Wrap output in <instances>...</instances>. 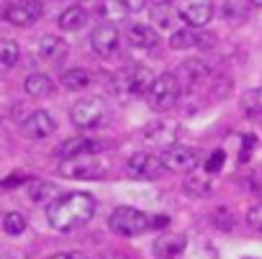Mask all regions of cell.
I'll use <instances>...</instances> for the list:
<instances>
[{
    "instance_id": "obj_1",
    "label": "cell",
    "mask_w": 262,
    "mask_h": 259,
    "mask_svg": "<svg viewBox=\"0 0 262 259\" xmlns=\"http://www.w3.org/2000/svg\"><path fill=\"white\" fill-rule=\"evenodd\" d=\"M95 208L98 203L90 193H67L47 208V221L54 231L70 233L82 228L95 216Z\"/></svg>"
},
{
    "instance_id": "obj_2",
    "label": "cell",
    "mask_w": 262,
    "mask_h": 259,
    "mask_svg": "<svg viewBox=\"0 0 262 259\" xmlns=\"http://www.w3.org/2000/svg\"><path fill=\"white\" fill-rule=\"evenodd\" d=\"M165 226H170V218L157 213H144V210H137L131 205H121L111 213L108 218V228L118 236H142L144 231H162Z\"/></svg>"
},
{
    "instance_id": "obj_3",
    "label": "cell",
    "mask_w": 262,
    "mask_h": 259,
    "mask_svg": "<svg viewBox=\"0 0 262 259\" xmlns=\"http://www.w3.org/2000/svg\"><path fill=\"white\" fill-rule=\"evenodd\" d=\"M70 118L82 131H95V128H103L111 121V108L100 95H88L70 108Z\"/></svg>"
},
{
    "instance_id": "obj_4",
    "label": "cell",
    "mask_w": 262,
    "mask_h": 259,
    "mask_svg": "<svg viewBox=\"0 0 262 259\" xmlns=\"http://www.w3.org/2000/svg\"><path fill=\"white\" fill-rule=\"evenodd\" d=\"M155 82V75L142 67V64H131V67H123L116 72L113 77V90L118 92V98H139V95H147L149 87Z\"/></svg>"
},
{
    "instance_id": "obj_5",
    "label": "cell",
    "mask_w": 262,
    "mask_h": 259,
    "mask_svg": "<svg viewBox=\"0 0 262 259\" xmlns=\"http://www.w3.org/2000/svg\"><path fill=\"white\" fill-rule=\"evenodd\" d=\"M180 100V80L172 72H165L160 77H155L149 92H147V103L152 110H170L175 108Z\"/></svg>"
},
{
    "instance_id": "obj_6",
    "label": "cell",
    "mask_w": 262,
    "mask_h": 259,
    "mask_svg": "<svg viewBox=\"0 0 262 259\" xmlns=\"http://www.w3.org/2000/svg\"><path fill=\"white\" fill-rule=\"evenodd\" d=\"M162 172H165V162H162V157H157L152 152H137L126 162V175L139 182L157 180V177H162Z\"/></svg>"
},
{
    "instance_id": "obj_7",
    "label": "cell",
    "mask_w": 262,
    "mask_h": 259,
    "mask_svg": "<svg viewBox=\"0 0 262 259\" xmlns=\"http://www.w3.org/2000/svg\"><path fill=\"white\" fill-rule=\"evenodd\" d=\"M44 8L39 0H11L3 8V21H8L16 29H29L41 18Z\"/></svg>"
},
{
    "instance_id": "obj_8",
    "label": "cell",
    "mask_w": 262,
    "mask_h": 259,
    "mask_svg": "<svg viewBox=\"0 0 262 259\" xmlns=\"http://www.w3.org/2000/svg\"><path fill=\"white\" fill-rule=\"evenodd\" d=\"M142 139H144V144L167 152L180 139V126L175 121H155V123H149L144 131H142Z\"/></svg>"
},
{
    "instance_id": "obj_9",
    "label": "cell",
    "mask_w": 262,
    "mask_h": 259,
    "mask_svg": "<svg viewBox=\"0 0 262 259\" xmlns=\"http://www.w3.org/2000/svg\"><path fill=\"white\" fill-rule=\"evenodd\" d=\"M59 175L67 180H100V177H105V164L95 157L67 159L59 164Z\"/></svg>"
},
{
    "instance_id": "obj_10",
    "label": "cell",
    "mask_w": 262,
    "mask_h": 259,
    "mask_svg": "<svg viewBox=\"0 0 262 259\" xmlns=\"http://www.w3.org/2000/svg\"><path fill=\"white\" fill-rule=\"evenodd\" d=\"M162 162H165V170H170V172L193 175V170L201 164V152H198V149H193V147L175 144L172 149L162 152Z\"/></svg>"
},
{
    "instance_id": "obj_11",
    "label": "cell",
    "mask_w": 262,
    "mask_h": 259,
    "mask_svg": "<svg viewBox=\"0 0 262 259\" xmlns=\"http://www.w3.org/2000/svg\"><path fill=\"white\" fill-rule=\"evenodd\" d=\"M121 46V34L116 29V23H100L93 29L90 34V49L98 57H113Z\"/></svg>"
},
{
    "instance_id": "obj_12",
    "label": "cell",
    "mask_w": 262,
    "mask_h": 259,
    "mask_svg": "<svg viewBox=\"0 0 262 259\" xmlns=\"http://www.w3.org/2000/svg\"><path fill=\"white\" fill-rule=\"evenodd\" d=\"M170 46L172 49H213L216 36L203 29H178L170 36Z\"/></svg>"
},
{
    "instance_id": "obj_13",
    "label": "cell",
    "mask_w": 262,
    "mask_h": 259,
    "mask_svg": "<svg viewBox=\"0 0 262 259\" xmlns=\"http://www.w3.org/2000/svg\"><path fill=\"white\" fill-rule=\"evenodd\" d=\"M178 16L188 23V29H206L213 18V3L211 0H185Z\"/></svg>"
},
{
    "instance_id": "obj_14",
    "label": "cell",
    "mask_w": 262,
    "mask_h": 259,
    "mask_svg": "<svg viewBox=\"0 0 262 259\" xmlns=\"http://www.w3.org/2000/svg\"><path fill=\"white\" fill-rule=\"evenodd\" d=\"M105 144L98 142V139H88V136H77V139H67L59 149H57V157L62 162L67 159H80V157H95L98 152H103Z\"/></svg>"
},
{
    "instance_id": "obj_15",
    "label": "cell",
    "mask_w": 262,
    "mask_h": 259,
    "mask_svg": "<svg viewBox=\"0 0 262 259\" xmlns=\"http://www.w3.org/2000/svg\"><path fill=\"white\" fill-rule=\"evenodd\" d=\"M54 128H57V123H54V118H52L47 110H34V113H31L29 118H24V123H21L24 136H26V139H34V142H41V139L52 136Z\"/></svg>"
},
{
    "instance_id": "obj_16",
    "label": "cell",
    "mask_w": 262,
    "mask_h": 259,
    "mask_svg": "<svg viewBox=\"0 0 262 259\" xmlns=\"http://www.w3.org/2000/svg\"><path fill=\"white\" fill-rule=\"evenodd\" d=\"M126 41L134 46V49H142V52H149V49H157L162 44V36L147 26V23H134L126 29Z\"/></svg>"
},
{
    "instance_id": "obj_17",
    "label": "cell",
    "mask_w": 262,
    "mask_h": 259,
    "mask_svg": "<svg viewBox=\"0 0 262 259\" xmlns=\"http://www.w3.org/2000/svg\"><path fill=\"white\" fill-rule=\"evenodd\" d=\"M188 246V239L185 233H162L155 239L152 249H155V256L157 259H178Z\"/></svg>"
},
{
    "instance_id": "obj_18",
    "label": "cell",
    "mask_w": 262,
    "mask_h": 259,
    "mask_svg": "<svg viewBox=\"0 0 262 259\" xmlns=\"http://www.w3.org/2000/svg\"><path fill=\"white\" fill-rule=\"evenodd\" d=\"M67 52H70V46H67V41H64L62 36L47 34V36H41V41H39V57H41L44 62H49V64L64 62V59H67Z\"/></svg>"
},
{
    "instance_id": "obj_19",
    "label": "cell",
    "mask_w": 262,
    "mask_h": 259,
    "mask_svg": "<svg viewBox=\"0 0 262 259\" xmlns=\"http://www.w3.org/2000/svg\"><path fill=\"white\" fill-rule=\"evenodd\" d=\"M24 90L31 95V98H49L54 92V80L44 72H34L24 80Z\"/></svg>"
},
{
    "instance_id": "obj_20",
    "label": "cell",
    "mask_w": 262,
    "mask_h": 259,
    "mask_svg": "<svg viewBox=\"0 0 262 259\" xmlns=\"http://www.w3.org/2000/svg\"><path fill=\"white\" fill-rule=\"evenodd\" d=\"M88 11L85 8H80V6H70L67 11H62L59 13V29L62 31H80V29H85V23H88Z\"/></svg>"
},
{
    "instance_id": "obj_21",
    "label": "cell",
    "mask_w": 262,
    "mask_h": 259,
    "mask_svg": "<svg viewBox=\"0 0 262 259\" xmlns=\"http://www.w3.org/2000/svg\"><path fill=\"white\" fill-rule=\"evenodd\" d=\"M208 75H211V67H208L206 62H201V59H188V62L180 64V77H178V80H185V82H190V85H198V82H203Z\"/></svg>"
},
{
    "instance_id": "obj_22",
    "label": "cell",
    "mask_w": 262,
    "mask_h": 259,
    "mask_svg": "<svg viewBox=\"0 0 262 259\" xmlns=\"http://www.w3.org/2000/svg\"><path fill=\"white\" fill-rule=\"evenodd\" d=\"M59 85H62L64 90H72V92H75V90H85V87H90V85H93V75H90L88 69L72 67V69L62 72Z\"/></svg>"
},
{
    "instance_id": "obj_23",
    "label": "cell",
    "mask_w": 262,
    "mask_h": 259,
    "mask_svg": "<svg viewBox=\"0 0 262 259\" xmlns=\"http://www.w3.org/2000/svg\"><path fill=\"white\" fill-rule=\"evenodd\" d=\"M183 193L190 198H208L213 193L211 177L208 175H188V180L183 182Z\"/></svg>"
},
{
    "instance_id": "obj_24",
    "label": "cell",
    "mask_w": 262,
    "mask_h": 259,
    "mask_svg": "<svg viewBox=\"0 0 262 259\" xmlns=\"http://www.w3.org/2000/svg\"><path fill=\"white\" fill-rule=\"evenodd\" d=\"M29 195H31V200L34 203H39V205H52L54 200H59L62 195H59V187L54 185V182H34L31 187H29Z\"/></svg>"
},
{
    "instance_id": "obj_25",
    "label": "cell",
    "mask_w": 262,
    "mask_h": 259,
    "mask_svg": "<svg viewBox=\"0 0 262 259\" xmlns=\"http://www.w3.org/2000/svg\"><path fill=\"white\" fill-rule=\"evenodd\" d=\"M21 46L13 39H0V72H8L18 64Z\"/></svg>"
},
{
    "instance_id": "obj_26",
    "label": "cell",
    "mask_w": 262,
    "mask_h": 259,
    "mask_svg": "<svg viewBox=\"0 0 262 259\" xmlns=\"http://www.w3.org/2000/svg\"><path fill=\"white\" fill-rule=\"evenodd\" d=\"M239 108L244 115H262V87L244 90V95L239 98Z\"/></svg>"
},
{
    "instance_id": "obj_27",
    "label": "cell",
    "mask_w": 262,
    "mask_h": 259,
    "mask_svg": "<svg viewBox=\"0 0 262 259\" xmlns=\"http://www.w3.org/2000/svg\"><path fill=\"white\" fill-rule=\"evenodd\" d=\"M149 13H152V21L160 26V29H172L175 26V13H172V8H170V3H155V6H149Z\"/></svg>"
},
{
    "instance_id": "obj_28",
    "label": "cell",
    "mask_w": 262,
    "mask_h": 259,
    "mask_svg": "<svg viewBox=\"0 0 262 259\" xmlns=\"http://www.w3.org/2000/svg\"><path fill=\"white\" fill-rule=\"evenodd\" d=\"M123 6L121 0H105V3L98 8V16L103 18V23H113V21H121L123 18Z\"/></svg>"
},
{
    "instance_id": "obj_29",
    "label": "cell",
    "mask_w": 262,
    "mask_h": 259,
    "mask_svg": "<svg viewBox=\"0 0 262 259\" xmlns=\"http://www.w3.org/2000/svg\"><path fill=\"white\" fill-rule=\"evenodd\" d=\"M3 231H6L8 236H21V233L26 231V218H24L21 213H16V210L6 213V216H3Z\"/></svg>"
},
{
    "instance_id": "obj_30",
    "label": "cell",
    "mask_w": 262,
    "mask_h": 259,
    "mask_svg": "<svg viewBox=\"0 0 262 259\" xmlns=\"http://www.w3.org/2000/svg\"><path fill=\"white\" fill-rule=\"evenodd\" d=\"M213 223H216V228H221V231H231V226H234V216H231V210H229V208H216V213H213Z\"/></svg>"
},
{
    "instance_id": "obj_31",
    "label": "cell",
    "mask_w": 262,
    "mask_h": 259,
    "mask_svg": "<svg viewBox=\"0 0 262 259\" xmlns=\"http://www.w3.org/2000/svg\"><path fill=\"white\" fill-rule=\"evenodd\" d=\"M224 162H226V154H224V149H216V152L208 157V162H206V172H208V175L219 172V170L224 167Z\"/></svg>"
},
{
    "instance_id": "obj_32",
    "label": "cell",
    "mask_w": 262,
    "mask_h": 259,
    "mask_svg": "<svg viewBox=\"0 0 262 259\" xmlns=\"http://www.w3.org/2000/svg\"><path fill=\"white\" fill-rule=\"evenodd\" d=\"M254 144H257V139H254L252 134H247V136H244V142H242V152H239V164L249 162V157H252V152H254Z\"/></svg>"
},
{
    "instance_id": "obj_33",
    "label": "cell",
    "mask_w": 262,
    "mask_h": 259,
    "mask_svg": "<svg viewBox=\"0 0 262 259\" xmlns=\"http://www.w3.org/2000/svg\"><path fill=\"white\" fill-rule=\"evenodd\" d=\"M247 223H249L254 231H259V233H262V203L249 208V213H247Z\"/></svg>"
},
{
    "instance_id": "obj_34",
    "label": "cell",
    "mask_w": 262,
    "mask_h": 259,
    "mask_svg": "<svg viewBox=\"0 0 262 259\" xmlns=\"http://www.w3.org/2000/svg\"><path fill=\"white\" fill-rule=\"evenodd\" d=\"M121 6L126 13H142L144 8H149V0H121Z\"/></svg>"
},
{
    "instance_id": "obj_35",
    "label": "cell",
    "mask_w": 262,
    "mask_h": 259,
    "mask_svg": "<svg viewBox=\"0 0 262 259\" xmlns=\"http://www.w3.org/2000/svg\"><path fill=\"white\" fill-rule=\"evenodd\" d=\"M47 259H82V256L75 254V251H62V254H52V256H47Z\"/></svg>"
},
{
    "instance_id": "obj_36",
    "label": "cell",
    "mask_w": 262,
    "mask_h": 259,
    "mask_svg": "<svg viewBox=\"0 0 262 259\" xmlns=\"http://www.w3.org/2000/svg\"><path fill=\"white\" fill-rule=\"evenodd\" d=\"M252 6H257V8H262V0H249Z\"/></svg>"
},
{
    "instance_id": "obj_37",
    "label": "cell",
    "mask_w": 262,
    "mask_h": 259,
    "mask_svg": "<svg viewBox=\"0 0 262 259\" xmlns=\"http://www.w3.org/2000/svg\"><path fill=\"white\" fill-rule=\"evenodd\" d=\"M155 3H170V0H149V6H155Z\"/></svg>"
}]
</instances>
